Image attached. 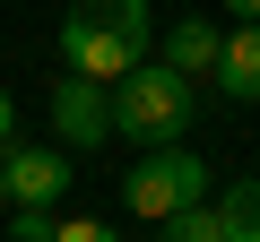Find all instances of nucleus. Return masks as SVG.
Segmentation results:
<instances>
[{
  "label": "nucleus",
  "instance_id": "11",
  "mask_svg": "<svg viewBox=\"0 0 260 242\" xmlns=\"http://www.w3.org/2000/svg\"><path fill=\"white\" fill-rule=\"evenodd\" d=\"M9 242H52V208H18V225H9Z\"/></svg>",
  "mask_w": 260,
  "mask_h": 242
},
{
  "label": "nucleus",
  "instance_id": "14",
  "mask_svg": "<svg viewBox=\"0 0 260 242\" xmlns=\"http://www.w3.org/2000/svg\"><path fill=\"white\" fill-rule=\"evenodd\" d=\"M0 199H9V182H0Z\"/></svg>",
  "mask_w": 260,
  "mask_h": 242
},
{
  "label": "nucleus",
  "instance_id": "1",
  "mask_svg": "<svg viewBox=\"0 0 260 242\" xmlns=\"http://www.w3.org/2000/svg\"><path fill=\"white\" fill-rule=\"evenodd\" d=\"M156 52V18H148V0H70V18H61V61L78 78H121V69H139Z\"/></svg>",
  "mask_w": 260,
  "mask_h": 242
},
{
  "label": "nucleus",
  "instance_id": "3",
  "mask_svg": "<svg viewBox=\"0 0 260 242\" xmlns=\"http://www.w3.org/2000/svg\"><path fill=\"white\" fill-rule=\"evenodd\" d=\"M121 199H130V216H139V225H165L174 208L208 199V165L182 156V147H139V165H130Z\"/></svg>",
  "mask_w": 260,
  "mask_h": 242
},
{
  "label": "nucleus",
  "instance_id": "2",
  "mask_svg": "<svg viewBox=\"0 0 260 242\" xmlns=\"http://www.w3.org/2000/svg\"><path fill=\"white\" fill-rule=\"evenodd\" d=\"M191 112H200V87L182 69H165L156 52L113 78V139H130V147H174L191 130Z\"/></svg>",
  "mask_w": 260,
  "mask_h": 242
},
{
  "label": "nucleus",
  "instance_id": "4",
  "mask_svg": "<svg viewBox=\"0 0 260 242\" xmlns=\"http://www.w3.org/2000/svg\"><path fill=\"white\" fill-rule=\"evenodd\" d=\"M52 139H61L70 156H87V147L113 139V87H104V78L61 69V87H52Z\"/></svg>",
  "mask_w": 260,
  "mask_h": 242
},
{
  "label": "nucleus",
  "instance_id": "6",
  "mask_svg": "<svg viewBox=\"0 0 260 242\" xmlns=\"http://www.w3.org/2000/svg\"><path fill=\"white\" fill-rule=\"evenodd\" d=\"M217 95L225 104H260V18H234L217 44Z\"/></svg>",
  "mask_w": 260,
  "mask_h": 242
},
{
  "label": "nucleus",
  "instance_id": "9",
  "mask_svg": "<svg viewBox=\"0 0 260 242\" xmlns=\"http://www.w3.org/2000/svg\"><path fill=\"white\" fill-rule=\"evenodd\" d=\"M217 216H225V233H234V242H260V182H225Z\"/></svg>",
  "mask_w": 260,
  "mask_h": 242
},
{
  "label": "nucleus",
  "instance_id": "8",
  "mask_svg": "<svg viewBox=\"0 0 260 242\" xmlns=\"http://www.w3.org/2000/svg\"><path fill=\"white\" fill-rule=\"evenodd\" d=\"M165 242H234V233H225V216H217L208 199H191V208L165 216Z\"/></svg>",
  "mask_w": 260,
  "mask_h": 242
},
{
  "label": "nucleus",
  "instance_id": "10",
  "mask_svg": "<svg viewBox=\"0 0 260 242\" xmlns=\"http://www.w3.org/2000/svg\"><path fill=\"white\" fill-rule=\"evenodd\" d=\"M52 242H121V225H104V216H52Z\"/></svg>",
  "mask_w": 260,
  "mask_h": 242
},
{
  "label": "nucleus",
  "instance_id": "5",
  "mask_svg": "<svg viewBox=\"0 0 260 242\" xmlns=\"http://www.w3.org/2000/svg\"><path fill=\"white\" fill-rule=\"evenodd\" d=\"M0 182H9V199L18 208H52L61 190H70V147H0Z\"/></svg>",
  "mask_w": 260,
  "mask_h": 242
},
{
  "label": "nucleus",
  "instance_id": "12",
  "mask_svg": "<svg viewBox=\"0 0 260 242\" xmlns=\"http://www.w3.org/2000/svg\"><path fill=\"white\" fill-rule=\"evenodd\" d=\"M18 139V104H9V87H0V147Z\"/></svg>",
  "mask_w": 260,
  "mask_h": 242
},
{
  "label": "nucleus",
  "instance_id": "13",
  "mask_svg": "<svg viewBox=\"0 0 260 242\" xmlns=\"http://www.w3.org/2000/svg\"><path fill=\"white\" fill-rule=\"evenodd\" d=\"M225 9H234V18H260V0H225Z\"/></svg>",
  "mask_w": 260,
  "mask_h": 242
},
{
  "label": "nucleus",
  "instance_id": "7",
  "mask_svg": "<svg viewBox=\"0 0 260 242\" xmlns=\"http://www.w3.org/2000/svg\"><path fill=\"white\" fill-rule=\"evenodd\" d=\"M217 44H225V26H208V18H182V26L156 44V61H165V69H182V78L200 87V78H217Z\"/></svg>",
  "mask_w": 260,
  "mask_h": 242
}]
</instances>
